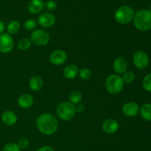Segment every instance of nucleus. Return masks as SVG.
Wrapping results in <instances>:
<instances>
[{
    "label": "nucleus",
    "instance_id": "15",
    "mask_svg": "<svg viewBox=\"0 0 151 151\" xmlns=\"http://www.w3.org/2000/svg\"><path fill=\"white\" fill-rule=\"evenodd\" d=\"M1 119L5 125L12 126L17 122V116L13 111L10 110L4 111L1 114Z\"/></svg>",
    "mask_w": 151,
    "mask_h": 151
},
{
    "label": "nucleus",
    "instance_id": "6",
    "mask_svg": "<svg viewBox=\"0 0 151 151\" xmlns=\"http://www.w3.org/2000/svg\"><path fill=\"white\" fill-rule=\"evenodd\" d=\"M50 39L48 32L43 29H37L32 31L30 35V41L36 46L42 47L47 45Z\"/></svg>",
    "mask_w": 151,
    "mask_h": 151
},
{
    "label": "nucleus",
    "instance_id": "22",
    "mask_svg": "<svg viewBox=\"0 0 151 151\" xmlns=\"http://www.w3.org/2000/svg\"><path fill=\"white\" fill-rule=\"evenodd\" d=\"M31 45H32V42L29 38H23L22 39L19 40L17 43V47L19 50H22V51H25L27 50L28 49L30 48Z\"/></svg>",
    "mask_w": 151,
    "mask_h": 151
},
{
    "label": "nucleus",
    "instance_id": "29",
    "mask_svg": "<svg viewBox=\"0 0 151 151\" xmlns=\"http://www.w3.org/2000/svg\"><path fill=\"white\" fill-rule=\"evenodd\" d=\"M29 141H28V139H21L19 141V142H18V146H19V148L21 149V150H24V149L27 148L28 146H29Z\"/></svg>",
    "mask_w": 151,
    "mask_h": 151
},
{
    "label": "nucleus",
    "instance_id": "16",
    "mask_svg": "<svg viewBox=\"0 0 151 151\" xmlns=\"http://www.w3.org/2000/svg\"><path fill=\"white\" fill-rule=\"evenodd\" d=\"M34 100L32 97L29 94H22V96L19 97L18 99V105L22 109H28L30 108L33 104Z\"/></svg>",
    "mask_w": 151,
    "mask_h": 151
},
{
    "label": "nucleus",
    "instance_id": "3",
    "mask_svg": "<svg viewBox=\"0 0 151 151\" xmlns=\"http://www.w3.org/2000/svg\"><path fill=\"white\" fill-rule=\"evenodd\" d=\"M124 83L122 77L116 74H113L106 78L105 87L109 94H118L123 89Z\"/></svg>",
    "mask_w": 151,
    "mask_h": 151
},
{
    "label": "nucleus",
    "instance_id": "25",
    "mask_svg": "<svg viewBox=\"0 0 151 151\" xmlns=\"http://www.w3.org/2000/svg\"><path fill=\"white\" fill-rule=\"evenodd\" d=\"M91 71L88 68H83L80 70L79 72V75H80V78L81 79L84 80V81H86V80H88L91 78Z\"/></svg>",
    "mask_w": 151,
    "mask_h": 151
},
{
    "label": "nucleus",
    "instance_id": "5",
    "mask_svg": "<svg viewBox=\"0 0 151 151\" xmlns=\"http://www.w3.org/2000/svg\"><path fill=\"white\" fill-rule=\"evenodd\" d=\"M56 113L59 119L63 121H69L75 116V106L69 102H63L58 106Z\"/></svg>",
    "mask_w": 151,
    "mask_h": 151
},
{
    "label": "nucleus",
    "instance_id": "14",
    "mask_svg": "<svg viewBox=\"0 0 151 151\" xmlns=\"http://www.w3.org/2000/svg\"><path fill=\"white\" fill-rule=\"evenodd\" d=\"M44 7V2L43 0H31L27 5L29 13L32 14H38L43 10Z\"/></svg>",
    "mask_w": 151,
    "mask_h": 151
},
{
    "label": "nucleus",
    "instance_id": "20",
    "mask_svg": "<svg viewBox=\"0 0 151 151\" xmlns=\"http://www.w3.org/2000/svg\"><path fill=\"white\" fill-rule=\"evenodd\" d=\"M21 25L20 23H19L18 21L13 20L11 21L10 23L7 24V33L11 35H14V34H16L19 30H20Z\"/></svg>",
    "mask_w": 151,
    "mask_h": 151
},
{
    "label": "nucleus",
    "instance_id": "2",
    "mask_svg": "<svg viewBox=\"0 0 151 151\" xmlns=\"http://www.w3.org/2000/svg\"><path fill=\"white\" fill-rule=\"evenodd\" d=\"M134 24L138 30L147 31L151 29V11L140 10L134 14Z\"/></svg>",
    "mask_w": 151,
    "mask_h": 151
},
{
    "label": "nucleus",
    "instance_id": "18",
    "mask_svg": "<svg viewBox=\"0 0 151 151\" xmlns=\"http://www.w3.org/2000/svg\"><path fill=\"white\" fill-rule=\"evenodd\" d=\"M43 86H44V82L41 78L39 76L32 77L29 81V86L30 89L33 91H39L42 89Z\"/></svg>",
    "mask_w": 151,
    "mask_h": 151
},
{
    "label": "nucleus",
    "instance_id": "1",
    "mask_svg": "<svg viewBox=\"0 0 151 151\" xmlns=\"http://www.w3.org/2000/svg\"><path fill=\"white\" fill-rule=\"evenodd\" d=\"M36 127L38 131L45 135H52L58 129V122L54 115L43 114L36 120Z\"/></svg>",
    "mask_w": 151,
    "mask_h": 151
},
{
    "label": "nucleus",
    "instance_id": "17",
    "mask_svg": "<svg viewBox=\"0 0 151 151\" xmlns=\"http://www.w3.org/2000/svg\"><path fill=\"white\" fill-rule=\"evenodd\" d=\"M78 73H79V69L78 66L75 64L67 65L63 70L64 77L69 80H72L76 78Z\"/></svg>",
    "mask_w": 151,
    "mask_h": 151
},
{
    "label": "nucleus",
    "instance_id": "31",
    "mask_svg": "<svg viewBox=\"0 0 151 151\" xmlns=\"http://www.w3.org/2000/svg\"><path fill=\"white\" fill-rule=\"evenodd\" d=\"M36 151H55V150H53L52 147H50V146H44V147H41V148H39Z\"/></svg>",
    "mask_w": 151,
    "mask_h": 151
},
{
    "label": "nucleus",
    "instance_id": "13",
    "mask_svg": "<svg viewBox=\"0 0 151 151\" xmlns=\"http://www.w3.org/2000/svg\"><path fill=\"white\" fill-rule=\"evenodd\" d=\"M103 130L105 133L112 134L116 133L119 129V124L117 121L114 119H107L103 122Z\"/></svg>",
    "mask_w": 151,
    "mask_h": 151
},
{
    "label": "nucleus",
    "instance_id": "7",
    "mask_svg": "<svg viewBox=\"0 0 151 151\" xmlns=\"http://www.w3.org/2000/svg\"><path fill=\"white\" fill-rule=\"evenodd\" d=\"M149 57L145 52L142 50H138L133 56V62L137 69H144L147 67L149 64Z\"/></svg>",
    "mask_w": 151,
    "mask_h": 151
},
{
    "label": "nucleus",
    "instance_id": "24",
    "mask_svg": "<svg viewBox=\"0 0 151 151\" xmlns=\"http://www.w3.org/2000/svg\"><path fill=\"white\" fill-rule=\"evenodd\" d=\"M37 27V22H35L34 19H27L24 23V28L26 30L33 31L35 30V27Z\"/></svg>",
    "mask_w": 151,
    "mask_h": 151
},
{
    "label": "nucleus",
    "instance_id": "30",
    "mask_svg": "<svg viewBox=\"0 0 151 151\" xmlns=\"http://www.w3.org/2000/svg\"><path fill=\"white\" fill-rule=\"evenodd\" d=\"M75 112L76 113H83L85 110V107H84L83 105L82 104H78L76 106H75Z\"/></svg>",
    "mask_w": 151,
    "mask_h": 151
},
{
    "label": "nucleus",
    "instance_id": "21",
    "mask_svg": "<svg viewBox=\"0 0 151 151\" xmlns=\"http://www.w3.org/2000/svg\"><path fill=\"white\" fill-rule=\"evenodd\" d=\"M69 103L73 105H78L82 100V94L79 91H72L69 96Z\"/></svg>",
    "mask_w": 151,
    "mask_h": 151
},
{
    "label": "nucleus",
    "instance_id": "19",
    "mask_svg": "<svg viewBox=\"0 0 151 151\" xmlns=\"http://www.w3.org/2000/svg\"><path fill=\"white\" fill-rule=\"evenodd\" d=\"M140 114L146 121H151V104L146 103L140 108Z\"/></svg>",
    "mask_w": 151,
    "mask_h": 151
},
{
    "label": "nucleus",
    "instance_id": "26",
    "mask_svg": "<svg viewBox=\"0 0 151 151\" xmlns=\"http://www.w3.org/2000/svg\"><path fill=\"white\" fill-rule=\"evenodd\" d=\"M142 86L146 91L151 92V73L145 77L142 81Z\"/></svg>",
    "mask_w": 151,
    "mask_h": 151
},
{
    "label": "nucleus",
    "instance_id": "4",
    "mask_svg": "<svg viewBox=\"0 0 151 151\" xmlns=\"http://www.w3.org/2000/svg\"><path fill=\"white\" fill-rule=\"evenodd\" d=\"M134 10L128 5L120 6L114 13V19L120 24H128L131 22L134 17Z\"/></svg>",
    "mask_w": 151,
    "mask_h": 151
},
{
    "label": "nucleus",
    "instance_id": "8",
    "mask_svg": "<svg viewBox=\"0 0 151 151\" xmlns=\"http://www.w3.org/2000/svg\"><path fill=\"white\" fill-rule=\"evenodd\" d=\"M14 47V41L11 35L8 33L0 35V52L9 53Z\"/></svg>",
    "mask_w": 151,
    "mask_h": 151
},
{
    "label": "nucleus",
    "instance_id": "9",
    "mask_svg": "<svg viewBox=\"0 0 151 151\" xmlns=\"http://www.w3.org/2000/svg\"><path fill=\"white\" fill-rule=\"evenodd\" d=\"M56 19L52 13L50 12H44L41 13L38 17L37 23L44 28H49L55 24Z\"/></svg>",
    "mask_w": 151,
    "mask_h": 151
},
{
    "label": "nucleus",
    "instance_id": "10",
    "mask_svg": "<svg viewBox=\"0 0 151 151\" xmlns=\"http://www.w3.org/2000/svg\"><path fill=\"white\" fill-rule=\"evenodd\" d=\"M67 60V54L65 51L57 50L53 51L50 55V61L55 66H60Z\"/></svg>",
    "mask_w": 151,
    "mask_h": 151
},
{
    "label": "nucleus",
    "instance_id": "23",
    "mask_svg": "<svg viewBox=\"0 0 151 151\" xmlns=\"http://www.w3.org/2000/svg\"><path fill=\"white\" fill-rule=\"evenodd\" d=\"M124 83H131L135 80V74L131 71H126L125 73H123V76L122 77Z\"/></svg>",
    "mask_w": 151,
    "mask_h": 151
},
{
    "label": "nucleus",
    "instance_id": "28",
    "mask_svg": "<svg viewBox=\"0 0 151 151\" xmlns=\"http://www.w3.org/2000/svg\"><path fill=\"white\" fill-rule=\"evenodd\" d=\"M44 7L47 9L49 11H52V10H55L57 7V3L53 0H49L47 2L44 4Z\"/></svg>",
    "mask_w": 151,
    "mask_h": 151
},
{
    "label": "nucleus",
    "instance_id": "11",
    "mask_svg": "<svg viewBox=\"0 0 151 151\" xmlns=\"http://www.w3.org/2000/svg\"><path fill=\"white\" fill-rule=\"evenodd\" d=\"M140 110L139 106L134 102L125 103L122 107V113L128 117H134L139 114Z\"/></svg>",
    "mask_w": 151,
    "mask_h": 151
},
{
    "label": "nucleus",
    "instance_id": "27",
    "mask_svg": "<svg viewBox=\"0 0 151 151\" xmlns=\"http://www.w3.org/2000/svg\"><path fill=\"white\" fill-rule=\"evenodd\" d=\"M2 151H21L18 145L15 143H7L3 147Z\"/></svg>",
    "mask_w": 151,
    "mask_h": 151
},
{
    "label": "nucleus",
    "instance_id": "12",
    "mask_svg": "<svg viewBox=\"0 0 151 151\" xmlns=\"http://www.w3.org/2000/svg\"><path fill=\"white\" fill-rule=\"evenodd\" d=\"M113 69L117 75L125 73L128 69V63L126 60L122 57L115 58L113 63Z\"/></svg>",
    "mask_w": 151,
    "mask_h": 151
},
{
    "label": "nucleus",
    "instance_id": "32",
    "mask_svg": "<svg viewBox=\"0 0 151 151\" xmlns=\"http://www.w3.org/2000/svg\"><path fill=\"white\" fill-rule=\"evenodd\" d=\"M4 31V24L0 21V35L2 34Z\"/></svg>",
    "mask_w": 151,
    "mask_h": 151
}]
</instances>
